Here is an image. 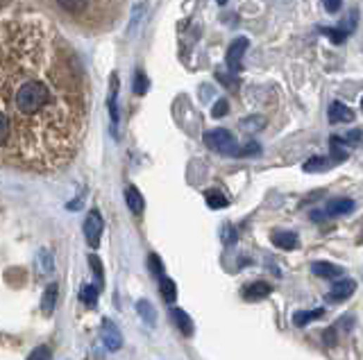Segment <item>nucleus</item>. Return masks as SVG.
<instances>
[{"mask_svg":"<svg viewBox=\"0 0 363 360\" xmlns=\"http://www.w3.org/2000/svg\"><path fill=\"white\" fill-rule=\"evenodd\" d=\"M357 114L352 111L348 105H343V102L334 100L327 109V120L329 125H340V122H355Z\"/></svg>","mask_w":363,"mask_h":360,"instance_id":"nucleus-5","label":"nucleus"},{"mask_svg":"<svg viewBox=\"0 0 363 360\" xmlns=\"http://www.w3.org/2000/svg\"><path fill=\"white\" fill-rule=\"evenodd\" d=\"M336 166V161L334 159H327V157H314V159H309L305 161V166H302V170L305 172H320V170H327V168H334Z\"/></svg>","mask_w":363,"mask_h":360,"instance_id":"nucleus-12","label":"nucleus"},{"mask_svg":"<svg viewBox=\"0 0 363 360\" xmlns=\"http://www.w3.org/2000/svg\"><path fill=\"white\" fill-rule=\"evenodd\" d=\"M322 315H325V308H314V311H298V313H293V322L298 326H307L309 322L320 320Z\"/></svg>","mask_w":363,"mask_h":360,"instance_id":"nucleus-13","label":"nucleus"},{"mask_svg":"<svg viewBox=\"0 0 363 360\" xmlns=\"http://www.w3.org/2000/svg\"><path fill=\"white\" fill-rule=\"evenodd\" d=\"M100 233H103V220H100L98 211H91L84 220V236L91 247H98L100 243Z\"/></svg>","mask_w":363,"mask_h":360,"instance_id":"nucleus-7","label":"nucleus"},{"mask_svg":"<svg viewBox=\"0 0 363 360\" xmlns=\"http://www.w3.org/2000/svg\"><path fill=\"white\" fill-rule=\"evenodd\" d=\"M96 300H98V290H96V288L94 285H84L82 288V302L89 304V306H94Z\"/></svg>","mask_w":363,"mask_h":360,"instance_id":"nucleus-22","label":"nucleus"},{"mask_svg":"<svg viewBox=\"0 0 363 360\" xmlns=\"http://www.w3.org/2000/svg\"><path fill=\"white\" fill-rule=\"evenodd\" d=\"M343 141L348 143V148H350V146H357V143L363 141V131H361V129H352V131L348 134V136H343Z\"/></svg>","mask_w":363,"mask_h":360,"instance_id":"nucleus-26","label":"nucleus"},{"mask_svg":"<svg viewBox=\"0 0 363 360\" xmlns=\"http://www.w3.org/2000/svg\"><path fill=\"white\" fill-rule=\"evenodd\" d=\"M125 198H127V207L132 209V213L139 215L141 211H144V198H141V193L136 188H127Z\"/></svg>","mask_w":363,"mask_h":360,"instance_id":"nucleus-17","label":"nucleus"},{"mask_svg":"<svg viewBox=\"0 0 363 360\" xmlns=\"http://www.w3.org/2000/svg\"><path fill=\"white\" fill-rule=\"evenodd\" d=\"M205 198H207L209 209H225L227 207V198H225L223 193H218V191H209Z\"/></svg>","mask_w":363,"mask_h":360,"instance_id":"nucleus-18","label":"nucleus"},{"mask_svg":"<svg viewBox=\"0 0 363 360\" xmlns=\"http://www.w3.org/2000/svg\"><path fill=\"white\" fill-rule=\"evenodd\" d=\"M318 30H320V34H325L334 46L345 44V39H348V32L343 27H318Z\"/></svg>","mask_w":363,"mask_h":360,"instance_id":"nucleus-15","label":"nucleus"},{"mask_svg":"<svg viewBox=\"0 0 363 360\" xmlns=\"http://www.w3.org/2000/svg\"><path fill=\"white\" fill-rule=\"evenodd\" d=\"M359 243H361V245H363V231H361V238H359Z\"/></svg>","mask_w":363,"mask_h":360,"instance_id":"nucleus-31","label":"nucleus"},{"mask_svg":"<svg viewBox=\"0 0 363 360\" xmlns=\"http://www.w3.org/2000/svg\"><path fill=\"white\" fill-rule=\"evenodd\" d=\"M357 290V281L355 279H348V276H338V279L334 281V285H331V290L327 295V302H345L350 300L352 295H355Z\"/></svg>","mask_w":363,"mask_h":360,"instance_id":"nucleus-3","label":"nucleus"},{"mask_svg":"<svg viewBox=\"0 0 363 360\" xmlns=\"http://www.w3.org/2000/svg\"><path fill=\"white\" fill-rule=\"evenodd\" d=\"M270 292H272V288L266 281H257V283H250L246 288L243 297H246L248 302H261V300H266Z\"/></svg>","mask_w":363,"mask_h":360,"instance_id":"nucleus-10","label":"nucleus"},{"mask_svg":"<svg viewBox=\"0 0 363 360\" xmlns=\"http://www.w3.org/2000/svg\"><path fill=\"white\" fill-rule=\"evenodd\" d=\"M30 358H50V352L46 347H42V349H37V352H32V356Z\"/></svg>","mask_w":363,"mask_h":360,"instance_id":"nucleus-30","label":"nucleus"},{"mask_svg":"<svg viewBox=\"0 0 363 360\" xmlns=\"http://www.w3.org/2000/svg\"><path fill=\"white\" fill-rule=\"evenodd\" d=\"M148 265H150V272H153L155 276H164V265H161V261H159V256H157V254L150 256Z\"/></svg>","mask_w":363,"mask_h":360,"instance_id":"nucleus-24","label":"nucleus"},{"mask_svg":"<svg viewBox=\"0 0 363 360\" xmlns=\"http://www.w3.org/2000/svg\"><path fill=\"white\" fill-rule=\"evenodd\" d=\"M322 7H325L327 14H336V12H340L343 0H322Z\"/></svg>","mask_w":363,"mask_h":360,"instance_id":"nucleus-28","label":"nucleus"},{"mask_svg":"<svg viewBox=\"0 0 363 360\" xmlns=\"http://www.w3.org/2000/svg\"><path fill=\"white\" fill-rule=\"evenodd\" d=\"M218 3H227V0H218Z\"/></svg>","mask_w":363,"mask_h":360,"instance_id":"nucleus-33","label":"nucleus"},{"mask_svg":"<svg viewBox=\"0 0 363 360\" xmlns=\"http://www.w3.org/2000/svg\"><path fill=\"white\" fill-rule=\"evenodd\" d=\"M161 297H164L168 304H173L177 297V285L170 279H164V276H161Z\"/></svg>","mask_w":363,"mask_h":360,"instance_id":"nucleus-19","label":"nucleus"},{"mask_svg":"<svg viewBox=\"0 0 363 360\" xmlns=\"http://www.w3.org/2000/svg\"><path fill=\"white\" fill-rule=\"evenodd\" d=\"M270 240L279 250H286V252H293L300 247V236L295 231H272Z\"/></svg>","mask_w":363,"mask_h":360,"instance_id":"nucleus-8","label":"nucleus"},{"mask_svg":"<svg viewBox=\"0 0 363 360\" xmlns=\"http://www.w3.org/2000/svg\"><path fill=\"white\" fill-rule=\"evenodd\" d=\"M9 134H12V120H9L3 111H0V148L7 146Z\"/></svg>","mask_w":363,"mask_h":360,"instance_id":"nucleus-20","label":"nucleus"},{"mask_svg":"<svg viewBox=\"0 0 363 360\" xmlns=\"http://www.w3.org/2000/svg\"><path fill=\"white\" fill-rule=\"evenodd\" d=\"M173 320H175V324H177V328L184 335H191L193 333V322H191V317L182 311V308H173Z\"/></svg>","mask_w":363,"mask_h":360,"instance_id":"nucleus-14","label":"nucleus"},{"mask_svg":"<svg viewBox=\"0 0 363 360\" xmlns=\"http://www.w3.org/2000/svg\"><path fill=\"white\" fill-rule=\"evenodd\" d=\"M55 302H57V283H50V285L46 288V295H44V302H42V308H44L46 315L53 313Z\"/></svg>","mask_w":363,"mask_h":360,"instance_id":"nucleus-16","label":"nucleus"},{"mask_svg":"<svg viewBox=\"0 0 363 360\" xmlns=\"http://www.w3.org/2000/svg\"><path fill=\"white\" fill-rule=\"evenodd\" d=\"M357 207V202L355 200H350V198H336V200H331L327 202V207L325 211H320L322 218H336V215H348L352 213Z\"/></svg>","mask_w":363,"mask_h":360,"instance_id":"nucleus-6","label":"nucleus"},{"mask_svg":"<svg viewBox=\"0 0 363 360\" xmlns=\"http://www.w3.org/2000/svg\"><path fill=\"white\" fill-rule=\"evenodd\" d=\"M48 102H50V89L39 79H27L16 89L14 105L25 116L39 114V111L48 107Z\"/></svg>","mask_w":363,"mask_h":360,"instance_id":"nucleus-1","label":"nucleus"},{"mask_svg":"<svg viewBox=\"0 0 363 360\" xmlns=\"http://www.w3.org/2000/svg\"><path fill=\"white\" fill-rule=\"evenodd\" d=\"M227 109H229L227 100H218L216 105H214V111H211V116H214V118H223L227 114Z\"/></svg>","mask_w":363,"mask_h":360,"instance_id":"nucleus-27","label":"nucleus"},{"mask_svg":"<svg viewBox=\"0 0 363 360\" xmlns=\"http://www.w3.org/2000/svg\"><path fill=\"white\" fill-rule=\"evenodd\" d=\"M103 342L107 349H112V352H116V349H120V345H123V338H120L118 328L112 322L103 324Z\"/></svg>","mask_w":363,"mask_h":360,"instance_id":"nucleus-11","label":"nucleus"},{"mask_svg":"<svg viewBox=\"0 0 363 360\" xmlns=\"http://www.w3.org/2000/svg\"><path fill=\"white\" fill-rule=\"evenodd\" d=\"M311 274L320 276V279H338L340 274H345L340 265L336 263H327V261H316L311 263Z\"/></svg>","mask_w":363,"mask_h":360,"instance_id":"nucleus-9","label":"nucleus"},{"mask_svg":"<svg viewBox=\"0 0 363 360\" xmlns=\"http://www.w3.org/2000/svg\"><path fill=\"white\" fill-rule=\"evenodd\" d=\"M89 263H91V267H94V272H96L98 279H103V265H100L98 256H89Z\"/></svg>","mask_w":363,"mask_h":360,"instance_id":"nucleus-29","label":"nucleus"},{"mask_svg":"<svg viewBox=\"0 0 363 360\" xmlns=\"http://www.w3.org/2000/svg\"><path fill=\"white\" fill-rule=\"evenodd\" d=\"M205 146L214 152L223 154H236V141L227 129H211L205 134Z\"/></svg>","mask_w":363,"mask_h":360,"instance_id":"nucleus-2","label":"nucleus"},{"mask_svg":"<svg viewBox=\"0 0 363 360\" xmlns=\"http://www.w3.org/2000/svg\"><path fill=\"white\" fill-rule=\"evenodd\" d=\"M146 91H148V77L144 73H139L136 75V82H134V94L136 96H144Z\"/></svg>","mask_w":363,"mask_h":360,"instance_id":"nucleus-25","label":"nucleus"},{"mask_svg":"<svg viewBox=\"0 0 363 360\" xmlns=\"http://www.w3.org/2000/svg\"><path fill=\"white\" fill-rule=\"evenodd\" d=\"M248 39L246 37H238L234 44L229 46L227 50V66L231 73H238L241 68H243V55H246V50H248Z\"/></svg>","mask_w":363,"mask_h":360,"instance_id":"nucleus-4","label":"nucleus"},{"mask_svg":"<svg viewBox=\"0 0 363 360\" xmlns=\"http://www.w3.org/2000/svg\"><path fill=\"white\" fill-rule=\"evenodd\" d=\"M57 3L62 5L64 9H68V12L77 14V12H82V9L87 7L89 0H57Z\"/></svg>","mask_w":363,"mask_h":360,"instance_id":"nucleus-21","label":"nucleus"},{"mask_svg":"<svg viewBox=\"0 0 363 360\" xmlns=\"http://www.w3.org/2000/svg\"><path fill=\"white\" fill-rule=\"evenodd\" d=\"M136 308H139V315H144V317H146V320H148L150 324L155 322V313H153V306H150L148 302H139V304H136Z\"/></svg>","mask_w":363,"mask_h":360,"instance_id":"nucleus-23","label":"nucleus"},{"mask_svg":"<svg viewBox=\"0 0 363 360\" xmlns=\"http://www.w3.org/2000/svg\"><path fill=\"white\" fill-rule=\"evenodd\" d=\"M361 111H363V98H361Z\"/></svg>","mask_w":363,"mask_h":360,"instance_id":"nucleus-32","label":"nucleus"}]
</instances>
